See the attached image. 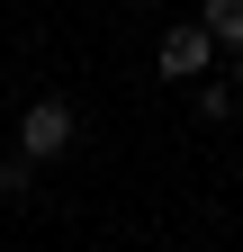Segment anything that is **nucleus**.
<instances>
[{
    "label": "nucleus",
    "instance_id": "6",
    "mask_svg": "<svg viewBox=\"0 0 243 252\" xmlns=\"http://www.w3.org/2000/svg\"><path fill=\"white\" fill-rule=\"evenodd\" d=\"M234 90H243V45H234Z\"/></svg>",
    "mask_w": 243,
    "mask_h": 252
},
{
    "label": "nucleus",
    "instance_id": "2",
    "mask_svg": "<svg viewBox=\"0 0 243 252\" xmlns=\"http://www.w3.org/2000/svg\"><path fill=\"white\" fill-rule=\"evenodd\" d=\"M207 54H216L207 18H198V27H171V36L153 45V72H162V81H198V72H207Z\"/></svg>",
    "mask_w": 243,
    "mask_h": 252
},
{
    "label": "nucleus",
    "instance_id": "1",
    "mask_svg": "<svg viewBox=\"0 0 243 252\" xmlns=\"http://www.w3.org/2000/svg\"><path fill=\"white\" fill-rule=\"evenodd\" d=\"M72 135H81L72 99H36V108L18 117V153H36V162H54V153H72Z\"/></svg>",
    "mask_w": 243,
    "mask_h": 252
},
{
    "label": "nucleus",
    "instance_id": "4",
    "mask_svg": "<svg viewBox=\"0 0 243 252\" xmlns=\"http://www.w3.org/2000/svg\"><path fill=\"white\" fill-rule=\"evenodd\" d=\"M27 189H36V153H9L0 162V198H27Z\"/></svg>",
    "mask_w": 243,
    "mask_h": 252
},
{
    "label": "nucleus",
    "instance_id": "3",
    "mask_svg": "<svg viewBox=\"0 0 243 252\" xmlns=\"http://www.w3.org/2000/svg\"><path fill=\"white\" fill-rule=\"evenodd\" d=\"M234 99H243L234 81H198V117H207V126H225V117H234Z\"/></svg>",
    "mask_w": 243,
    "mask_h": 252
},
{
    "label": "nucleus",
    "instance_id": "5",
    "mask_svg": "<svg viewBox=\"0 0 243 252\" xmlns=\"http://www.w3.org/2000/svg\"><path fill=\"white\" fill-rule=\"evenodd\" d=\"M198 18H207V36H234V45H243V0H207Z\"/></svg>",
    "mask_w": 243,
    "mask_h": 252
}]
</instances>
